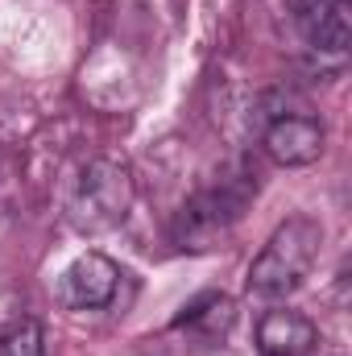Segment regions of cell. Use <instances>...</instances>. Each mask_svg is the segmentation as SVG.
<instances>
[{"label": "cell", "mask_w": 352, "mask_h": 356, "mask_svg": "<svg viewBox=\"0 0 352 356\" xmlns=\"http://www.w3.org/2000/svg\"><path fill=\"white\" fill-rule=\"evenodd\" d=\"M319 245H323V228L319 220L311 216H294L286 220L257 253V261L249 266V294L265 298V302H278L286 294H294L307 273L315 269L319 257Z\"/></svg>", "instance_id": "6da1fadb"}, {"label": "cell", "mask_w": 352, "mask_h": 356, "mask_svg": "<svg viewBox=\"0 0 352 356\" xmlns=\"http://www.w3.org/2000/svg\"><path fill=\"white\" fill-rule=\"evenodd\" d=\"M129 207H133V170L116 158L88 162L71 195V224L83 236H99L120 228Z\"/></svg>", "instance_id": "7a4b0ae2"}, {"label": "cell", "mask_w": 352, "mask_h": 356, "mask_svg": "<svg viewBox=\"0 0 352 356\" xmlns=\"http://www.w3.org/2000/svg\"><path fill=\"white\" fill-rule=\"evenodd\" d=\"M245 203H249V191H237L228 182L195 195L175 216V245H182V249H216L237 228V220L245 216Z\"/></svg>", "instance_id": "3957f363"}, {"label": "cell", "mask_w": 352, "mask_h": 356, "mask_svg": "<svg viewBox=\"0 0 352 356\" xmlns=\"http://www.w3.org/2000/svg\"><path fill=\"white\" fill-rule=\"evenodd\" d=\"M120 290V266L104 253H83L63 273V302L71 311H99Z\"/></svg>", "instance_id": "277c9868"}, {"label": "cell", "mask_w": 352, "mask_h": 356, "mask_svg": "<svg viewBox=\"0 0 352 356\" xmlns=\"http://www.w3.org/2000/svg\"><path fill=\"white\" fill-rule=\"evenodd\" d=\"M323 124L311 120V116H278L269 129H265V154L278 162V166H311L323 158Z\"/></svg>", "instance_id": "5b68a950"}, {"label": "cell", "mask_w": 352, "mask_h": 356, "mask_svg": "<svg viewBox=\"0 0 352 356\" xmlns=\"http://www.w3.org/2000/svg\"><path fill=\"white\" fill-rule=\"evenodd\" d=\"M315 340H319L315 323L290 307L265 311L262 323H257V353L262 356H311Z\"/></svg>", "instance_id": "8992f818"}, {"label": "cell", "mask_w": 352, "mask_h": 356, "mask_svg": "<svg viewBox=\"0 0 352 356\" xmlns=\"http://www.w3.org/2000/svg\"><path fill=\"white\" fill-rule=\"evenodd\" d=\"M294 17L315 50L340 54L349 46V0H298Z\"/></svg>", "instance_id": "52a82bcc"}, {"label": "cell", "mask_w": 352, "mask_h": 356, "mask_svg": "<svg viewBox=\"0 0 352 356\" xmlns=\"http://www.w3.org/2000/svg\"><path fill=\"white\" fill-rule=\"evenodd\" d=\"M182 323L203 327L207 336H224V332H228V323H232V302H228L224 294H207V298H199V302H191V307H186Z\"/></svg>", "instance_id": "ba28073f"}, {"label": "cell", "mask_w": 352, "mask_h": 356, "mask_svg": "<svg viewBox=\"0 0 352 356\" xmlns=\"http://www.w3.org/2000/svg\"><path fill=\"white\" fill-rule=\"evenodd\" d=\"M46 353V332L38 319H17L0 332V356H42Z\"/></svg>", "instance_id": "9c48e42d"}]
</instances>
